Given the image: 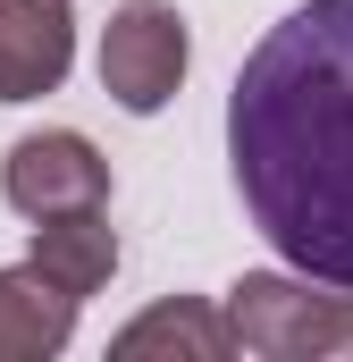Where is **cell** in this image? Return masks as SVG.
<instances>
[{"instance_id": "cell-1", "label": "cell", "mask_w": 353, "mask_h": 362, "mask_svg": "<svg viewBox=\"0 0 353 362\" xmlns=\"http://www.w3.org/2000/svg\"><path fill=\"white\" fill-rule=\"evenodd\" d=\"M236 194L286 270L353 286V0L277 17L227 93Z\"/></svg>"}, {"instance_id": "cell-2", "label": "cell", "mask_w": 353, "mask_h": 362, "mask_svg": "<svg viewBox=\"0 0 353 362\" xmlns=\"http://www.w3.org/2000/svg\"><path fill=\"white\" fill-rule=\"evenodd\" d=\"M227 337L261 362H353V286L311 295L303 270H244L227 286Z\"/></svg>"}, {"instance_id": "cell-3", "label": "cell", "mask_w": 353, "mask_h": 362, "mask_svg": "<svg viewBox=\"0 0 353 362\" xmlns=\"http://www.w3.org/2000/svg\"><path fill=\"white\" fill-rule=\"evenodd\" d=\"M185 68H193V34H185V17L169 0H126L101 25V93L118 110H135V118L169 110Z\"/></svg>"}, {"instance_id": "cell-4", "label": "cell", "mask_w": 353, "mask_h": 362, "mask_svg": "<svg viewBox=\"0 0 353 362\" xmlns=\"http://www.w3.org/2000/svg\"><path fill=\"white\" fill-rule=\"evenodd\" d=\"M0 194H8L17 219L92 211V202H109V160H101V144L76 135V127H42V135H17V144H8Z\"/></svg>"}, {"instance_id": "cell-5", "label": "cell", "mask_w": 353, "mask_h": 362, "mask_svg": "<svg viewBox=\"0 0 353 362\" xmlns=\"http://www.w3.org/2000/svg\"><path fill=\"white\" fill-rule=\"evenodd\" d=\"M76 68V8L68 0H0V101H42Z\"/></svg>"}, {"instance_id": "cell-6", "label": "cell", "mask_w": 353, "mask_h": 362, "mask_svg": "<svg viewBox=\"0 0 353 362\" xmlns=\"http://www.w3.org/2000/svg\"><path fill=\"white\" fill-rule=\"evenodd\" d=\"M25 262L85 303V295H101V286L118 278V228H109L101 202H92V211H51V219H34V253H25Z\"/></svg>"}, {"instance_id": "cell-7", "label": "cell", "mask_w": 353, "mask_h": 362, "mask_svg": "<svg viewBox=\"0 0 353 362\" xmlns=\"http://www.w3.org/2000/svg\"><path fill=\"white\" fill-rule=\"evenodd\" d=\"M76 337V295L34 270H0V362H42Z\"/></svg>"}, {"instance_id": "cell-8", "label": "cell", "mask_w": 353, "mask_h": 362, "mask_svg": "<svg viewBox=\"0 0 353 362\" xmlns=\"http://www.w3.org/2000/svg\"><path fill=\"white\" fill-rule=\"evenodd\" d=\"M109 346H118V354H193V362L236 354V337H227V312H210L202 295H169V303L135 312V320H126Z\"/></svg>"}]
</instances>
